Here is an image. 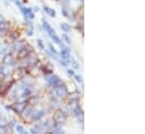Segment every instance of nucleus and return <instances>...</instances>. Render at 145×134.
I'll return each mask as SVG.
<instances>
[{
  "instance_id": "nucleus-7",
  "label": "nucleus",
  "mask_w": 145,
  "mask_h": 134,
  "mask_svg": "<svg viewBox=\"0 0 145 134\" xmlns=\"http://www.w3.org/2000/svg\"><path fill=\"white\" fill-rule=\"evenodd\" d=\"M66 97H68V102H69L70 104L77 103L78 100L80 99V94H79V92H74V94H71V95L66 96Z\"/></svg>"
},
{
  "instance_id": "nucleus-16",
  "label": "nucleus",
  "mask_w": 145,
  "mask_h": 134,
  "mask_svg": "<svg viewBox=\"0 0 145 134\" xmlns=\"http://www.w3.org/2000/svg\"><path fill=\"white\" fill-rule=\"evenodd\" d=\"M68 73L70 74V76H74V71L71 70V69H68Z\"/></svg>"
},
{
  "instance_id": "nucleus-14",
  "label": "nucleus",
  "mask_w": 145,
  "mask_h": 134,
  "mask_svg": "<svg viewBox=\"0 0 145 134\" xmlns=\"http://www.w3.org/2000/svg\"><path fill=\"white\" fill-rule=\"evenodd\" d=\"M74 79H76V81H78V82H80V83H82V81H83L82 77L79 76V74H74Z\"/></svg>"
},
{
  "instance_id": "nucleus-13",
  "label": "nucleus",
  "mask_w": 145,
  "mask_h": 134,
  "mask_svg": "<svg viewBox=\"0 0 145 134\" xmlns=\"http://www.w3.org/2000/svg\"><path fill=\"white\" fill-rule=\"evenodd\" d=\"M16 130H17V132L19 133V134H24V132H25L24 127H23L21 125H19V124H17V125H16Z\"/></svg>"
},
{
  "instance_id": "nucleus-15",
  "label": "nucleus",
  "mask_w": 145,
  "mask_h": 134,
  "mask_svg": "<svg viewBox=\"0 0 145 134\" xmlns=\"http://www.w3.org/2000/svg\"><path fill=\"white\" fill-rule=\"evenodd\" d=\"M71 62H72V66H73V69H78L79 68V64L74 61V60H71Z\"/></svg>"
},
{
  "instance_id": "nucleus-8",
  "label": "nucleus",
  "mask_w": 145,
  "mask_h": 134,
  "mask_svg": "<svg viewBox=\"0 0 145 134\" xmlns=\"http://www.w3.org/2000/svg\"><path fill=\"white\" fill-rule=\"evenodd\" d=\"M37 103H38V96H29V97H28V100H27L28 105L34 106V105H36Z\"/></svg>"
},
{
  "instance_id": "nucleus-11",
  "label": "nucleus",
  "mask_w": 145,
  "mask_h": 134,
  "mask_svg": "<svg viewBox=\"0 0 145 134\" xmlns=\"http://www.w3.org/2000/svg\"><path fill=\"white\" fill-rule=\"evenodd\" d=\"M73 111H74V114H76L77 116H80V115H83V111H82V109H81L79 106H77L76 108L73 109Z\"/></svg>"
},
{
  "instance_id": "nucleus-5",
  "label": "nucleus",
  "mask_w": 145,
  "mask_h": 134,
  "mask_svg": "<svg viewBox=\"0 0 145 134\" xmlns=\"http://www.w3.org/2000/svg\"><path fill=\"white\" fill-rule=\"evenodd\" d=\"M44 114H45V111H44L43 109H34L32 115H31V120L37 122L44 116Z\"/></svg>"
},
{
  "instance_id": "nucleus-3",
  "label": "nucleus",
  "mask_w": 145,
  "mask_h": 134,
  "mask_svg": "<svg viewBox=\"0 0 145 134\" xmlns=\"http://www.w3.org/2000/svg\"><path fill=\"white\" fill-rule=\"evenodd\" d=\"M26 106H27V102H16L11 106V109H14L16 113L21 114L23 110L26 108Z\"/></svg>"
},
{
  "instance_id": "nucleus-10",
  "label": "nucleus",
  "mask_w": 145,
  "mask_h": 134,
  "mask_svg": "<svg viewBox=\"0 0 145 134\" xmlns=\"http://www.w3.org/2000/svg\"><path fill=\"white\" fill-rule=\"evenodd\" d=\"M28 54H29V51H27L26 49H23V50H20L19 53H18V58H19V59H24V58L27 57Z\"/></svg>"
},
{
  "instance_id": "nucleus-2",
  "label": "nucleus",
  "mask_w": 145,
  "mask_h": 134,
  "mask_svg": "<svg viewBox=\"0 0 145 134\" xmlns=\"http://www.w3.org/2000/svg\"><path fill=\"white\" fill-rule=\"evenodd\" d=\"M53 121H54L55 124H57V125L64 124L66 122V114L63 113L62 110H57L56 113L53 115Z\"/></svg>"
},
{
  "instance_id": "nucleus-9",
  "label": "nucleus",
  "mask_w": 145,
  "mask_h": 134,
  "mask_svg": "<svg viewBox=\"0 0 145 134\" xmlns=\"http://www.w3.org/2000/svg\"><path fill=\"white\" fill-rule=\"evenodd\" d=\"M5 64H8V65H13L15 64V59L11 57V55H8V57L5 58Z\"/></svg>"
},
{
  "instance_id": "nucleus-6",
  "label": "nucleus",
  "mask_w": 145,
  "mask_h": 134,
  "mask_svg": "<svg viewBox=\"0 0 145 134\" xmlns=\"http://www.w3.org/2000/svg\"><path fill=\"white\" fill-rule=\"evenodd\" d=\"M46 80L51 87H56V86L60 85V82H61V79L57 76H52L50 78H46Z\"/></svg>"
},
{
  "instance_id": "nucleus-4",
  "label": "nucleus",
  "mask_w": 145,
  "mask_h": 134,
  "mask_svg": "<svg viewBox=\"0 0 145 134\" xmlns=\"http://www.w3.org/2000/svg\"><path fill=\"white\" fill-rule=\"evenodd\" d=\"M26 71L24 70V68H17L13 71V79L15 80H19L23 79V77H25Z\"/></svg>"
},
{
  "instance_id": "nucleus-1",
  "label": "nucleus",
  "mask_w": 145,
  "mask_h": 134,
  "mask_svg": "<svg viewBox=\"0 0 145 134\" xmlns=\"http://www.w3.org/2000/svg\"><path fill=\"white\" fill-rule=\"evenodd\" d=\"M53 92L56 98H64L69 95V90L65 85H57L56 87L54 88Z\"/></svg>"
},
{
  "instance_id": "nucleus-17",
  "label": "nucleus",
  "mask_w": 145,
  "mask_h": 134,
  "mask_svg": "<svg viewBox=\"0 0 145 134\" xmlns=\"http://www.w3.org/2000/svg\"><path fill=\"white\" fill-rule=\"evenodd\" d=\"M31 132H32V134H38V132H37L35 129H32V130H31Z\"/></svg>"
},
{
  "instance_id": "nucleus-12",
  "label": "nucleus",
  "mask_w": 145,
  "mask_h": 134,
  "mask_svg": "<svg viewBox=\"0 0 145 134\" xmlns=\"http://www.w3.org/2000/svg\"><path fill=\"white\" fill-rule=\"evenodd\" d=\"M6 125H8V121H7L5 117L0 116V127H3V126H6Z\"/></svg>"
}]
</instances>
